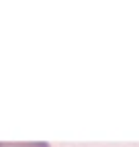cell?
Here are the masks:
<instances>
[{"label": "cell", "instance_id": "obj_1", "mask_svg": "<svg viewBox=\"0 0 139 147\" xmlns=\"http://www.w3.org/2000/svg\"><path fill=\"white\" fill-rule=\"evenodd\" d=\"M0 147H49V143H45V141H29V143H2V141H0Z\"/></svg>", "mask_w": 139, "mask_h": 147}]
</instances>
